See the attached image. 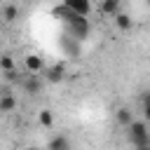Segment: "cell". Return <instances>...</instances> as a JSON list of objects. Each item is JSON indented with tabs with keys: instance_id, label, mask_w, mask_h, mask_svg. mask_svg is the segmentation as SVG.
<instances>
[{
	"instance_id": "6da1fadb",
	"label": "cell",
	"mask_w": 150,
	"mask_h": 150,
	"mask_svg": "<svg viewBox=\"0 0 150 150\" xmlns=\"http://www.w3.org/2000/svg\"><path fill=\"white\" fill-rule=\"evenodd\" d=\"M127 138L134 148H145L150 145V131H148V122L145 120H134L127 127Z\"/></svg>"
},
{
	"instance_id": "7c38bea8",
	"label": "cell",
	"mask_w": 150,
	"mask_h": 150,
	"mask_svg": "<svg viewBox=\"0 0 150 150\" xmlns=\"http://www.w3.org/2000/svg\"><path fill=\"white\" fill-rule=\"evenodd\" d=\"M38 122H40V127L52 129V127H54V115H52V110H49V108L38 110Z\"/></svg>"
},
{
	"instance_id": "9a60e30c",
	"label": "cell",
	"mask_w": 150,
	"mask_h": 150,
	"mask_svg": "<svg viewBox=\"0 0 150 150\" xmlns=\"http://www.w3.org/2000/svg\"><path fill=\"white\" fill-rule=\"evenodd\" d=\"M16 66H14V59L9 56V54H2L0 56V70L2 73H9V70H14Z\"/></svg>"
},
{
	"instance_id": "7a4b0ae2",
	"label": "cell",
	"mask_w": 150,
	"mask_h": 150,
	"mask_svg": "<svg viewBox=\"0 0 150 150\" xmlns=\"http://www.w3.org/2000/svg\"><path fill=\"white\" fill-rule=\"evenodd\" d=\"M40 77H45L47 82H52V84H59V82H63L66 80V66L63 63H54V66H47L45 70H42V75Z\"/></svg>"
},
{
	"instance_id": "8992f818",
	"label": "cell",
	"mask_w": 150,
	"mask_h": 150,
	"mask_svg": "<svg viewBox=\"0 0 150 150\" xmlns=\"http://www.w3.org/2000/svg\"><path fill=\"white\" fill-rule=\"evenodd\" d=\"M63 5H66L75 16H84V19H87V16H89V12H91V5H89L87 0H66Z\"/></svg>"
},
{
	"instance_id": "9c48e42d",
	"label": "cell",
	"mask_w": 150,
	"mask_h": 150,
	"mask_svg": "<svg viewBox=\"0 0 150 150\" xmlns=\"http://www.w3.org/2000/svg\"><path fill=\"white\" fill-rule=\"evenodd\" d=\"M16 105H19V101H16V96L14 94H2L0 96V112H14L16 110Z\"/></svg>"
},
{
	"instance_id": "2e32d148",
	"label": "cell",
	"mask_w": 150,
	"mask_h": 150,
	"mask_svg": "<svg viewBox=\"0 0 150 150\" xmlns=\"http://www.w3.org/2000/svg\"><path fill=\"white\" fill-rule=\"evenodd\" d=\"M134 150H150V145H145V148H134Z\"/></svg>"
},
{
	"instance_id": "e0dca14e",
	"label": "cell",
	"mask_w": 150,
	"mask_h": 150,
	"mask_svg": "<svg viewBox=\"0 0 150 150\" xmlns=\"http://www.w3.org/2000/svg\"><path fill=\"white\" fill-rule=\"evenodd\" d=\"M26 150H40V148H35V145H28V148H26Z\"/></svg>"
},
{
	"instance_id": "3957f363",
	"label": "cell",
	"mask_w": 150,
	"mask_h": 150,
	"mask_svg": "<svg viewBox=\"0 0 150 150\" xmlns=\"http://www.w3.org/2000/svg\"><path fill=\"white\" fill-rule=\"evenodd\" d=\"M66 23L70 26V30H73L75 38H80V40L87 38V33H89V19H84V16H75V14H73Z\"/></svg>"
},
{
	"instance_id": "4fadbf2b",
	"label": "cell",
	"mask_w": 150,
	"mask_h": 150,
	"mask_svg": "<svg viewBox=\"0 0 150 150\" xmlns=\"http://www.w3.org/2000/svg\"><path fill=\"white\" fill-rule=\"evenodd\" d=\"M2 19H5V21H14V19H19V7L12 5V2L2 5Z\"/></svg>"
},
{
	"instance_id": "ba28073f",
	"label": "cell",
	"mask_w": 150,
	"mask_h": 150,
	"mask_svg": "<svg viewBox=\"0 0 150 150\" xmlns=\"http://www.w3.org/2000/svg\"><path fill=\"white\" fill-rule=\"evenodd\" d=\"M120 7H122L120 0H103V2H98V12L105 14V16H115L120 12Z\"/></svg>"
},
{
	"instance_id": "277c9868",
	"label": "cell",
	"mask_w": 150,
	"mask_h": 150,
	"mask_svg": "<svg viewBox=\"0 0 150 150\" xmlns=\"http://www.w3.org/2000/svg\"><path fill=\"white\" fill-rule=\"evenodd\" d=\"M23 66H26V73H28V75H42V70H45V59L38 56V54H28V56L23 59Z\"/></svg>"
},
{
	"instance_id": "5bb4252c",
	"label": "cell",
	"mask_w": 150,
	"mask_h": 150,
	"mask_svg": "<svg viewBox=\"0 0 150 150\" xmlns=\"http://www.w3.org/2000/svg\"><path fill=\"white\" fill-rule=\"evenodd\" d=\"M2 77H5V82L7 84H21L23 82V75L14 68V70H9V73H2Z\"/></svg>"
},
{
	"instance_id": "8fae6325",
	"label": "cell",
	"mask_w": 150,
	"mask_h": 150,
	"mask_svg": "<svg viewBox=\"0 0 150 150\" xmlns=\"http://www.w3.org/2000/svg\"><path fill=\"white\" fill-rule=\"evenodd\" d=\"M115 117H117V124H120V127H129V124L134 122V112H131V108H127V105L117 108Z\"/></svg>"
},
{
	"instance_id": "5b68a950",
	"label": "cell",
	"mask_w": 150,
	"mask_h": 150,
	"mask_svg": "<svg viewBox=\"0 0 150 150\" xmlns=\"http://www.w3.org/2000/svg\"><path fill=\"white\" fill-rule=\"evenodd\" d=\"M21 87H23V91H26V94L35 96V94H40V91H42V77H40V75H23Z\"/></svg>"
},
{
	"instance_id": "52a82bcc",
	"label": "cell",
	"mask_w": 150,
	"mask_h": 150,
	"mask_svg": "<svg viewBox=\"0 0 150 150\" xmlns=\"http://www.w3.org/2000/svg\"><path fill=\"white\" fill-rule=\"evenodd\" d=\"M47 150H73V145H70V138H68V136L56 134V136H52V138H49Z\"/></svg>"
},
{
	"instance_id": "30bf717a",
	"label": "cell",
	"mask_w": 150,
	"mask_h": 150,
	"mask_svg": "<svg viewBox=\"0 0 150 150\" xmlns=\"http://www.w3.org/2000/svg\"><path fill=\"white\" fill-rule=\"evenodd\" d=\"M112 21H115V26H117L120 30H131V28H134V19H131L127 12H117V14L112 16Z\"/></svg>"
}]
</instances>
